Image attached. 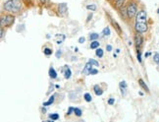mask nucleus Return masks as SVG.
Returning <instances> with one entry per match:
<instances>
[{
    "mask_svg": "<svg viewBox=\"0 0 159 122\" xmlns=\"http://www.w3.org/2000/svg\"><path fill=\"white\" fill-rule=\"evenodd\" d=\"M40 2H41L42 4H45V2H46V0H40Z\"/></svg>",
    "mask_w": 159,
    "mask_h": 122,
    "instance_id": "39",
    "label": "nucleus"
},
{
    "mask_svg": "<svg viewBox=\"0 0 159 122\" xmlns=\"http://www.w3.org/2000/svg\"><path fill=\"white\" fill-rule=\"evenodd\" d=\"M43 52L45 55H51L52 54V49L49 47H44V49H43Z\"/></svg>",
    "mask_w": 159,
    "mask_h": 122,
    "instance_id": "24",
    "label": "nucleus"
},
{
    "mask_svg": "<svg viewBox=\"0 0 159 122\" xmlns=\"http://www.w3.org/2000/svg\"><path fill=\"white\" fill-rule=\"evenodd\" d=\"M134 30H136L137 33H140V34H143L146 33L148 30V26L146 23H137L136 22V25H134Z\"/></svg>",
    "mask_w": 159,
    "mask_h": 122,
    "instance_id": "4",
    "label": "nucleus"
},
{
    "mask_svg": "<svg viewBox=\"0 0 159 122\" xmlns=\"http://www.w3.org/2000/svg\"><path fill=\"white\" fill-rule=\"evenodd\" d=\"M65 78L66 79H70L71 78V75H72V72H71V69L70 68H67L66 70H65Z\"/></svg>",
    "mask_w": 159,
    "mask_h": 122,
    "instance_id": "19",
    "label": "nucleus"
},
{
    "mask_svg": "<svg viewBox=\"0 0 159 122\" xmlns=\"http://www.w3.org/2000/svg\"><path fill=\"white\" fill-rule=\"evenodd\" d=\"M93 91H94V93H95L96 96H101L103 94V91L99 87V85H95V86L93 87Z\"/></svg>",
    "mask_w": 159,
    "mask_h": 122,
    "instance_id": "11",
    "label": "nucleus"
},
{
    "mask_svg": "<svg viewBox=\"0 0 159 122\" xmlns=\"http://www.w3.org/2000/svg\"><path fill=\"white\" fill-rule=\"evenodd\" d=\"M114 102H115V99H110V100L108 101V103H109L110 106L114 105Z\"/></svg>",
    "mask_w": 159,
    "mask_h": 122,
    "instance_id": "31",
    "label": "nucleus"
},
{
    "mask_svg": "<svg viewBox=\"0 0 159 122\" xmlns=\"http://www.w3.org/2000/svg\"><path fill=\"white\" fill-rule=\"evenodd\" d=\"M84 101H85L90 102V101H91V100H93V97H91L90 94L87 93V94H84Z\"/></svg>",
    "mask_w": 159,
    "mask_h": 122,
    "instance_id": "18",
    "label": "nucleus"
},
{
    "mask_svg": "<svg viewBox=\"0 0 159 122\" xmlns=\"http://www.w3.org/2000/svg\"><path fill=\"white\" fill-rule=\"evenodd\" d=\"M125 1L126 0H115V6L117 8L123 7V5L125 4Z\"/></svg>",
    "mask_w": 159,
    "mask_h": 122,
    "instance_id": "16",
    "label": "nucleus"
},
{
    "mask_svg": "<svg viewBox=\"0 0 159 122\" xmlns=\"http://www.w3.org/2000/svg\"><path fill=\"white\" fill-rule=\"evenodd\" d=\"M102 34L104 35H110V34H111V32H110V29L108 28V27H106V28H104V30H103V32H102Z\"/></svg>",
    "mask_w": 159,
    "mask_h": 122,
    "instance_id": "26",
    "label": "nucleus"
},
{
    "mask_svg": "<svg viewBox=\"0 0 159 122\" xmlns=\"http://www.w3.org/2000/svg\"><path fill=\"white\" fill-rule=\"evenodd\" d=\"M150 55V52H148V53H145V57H148V56H149Z\"/></svg>",
    "mask_w": 159,
    "mask_h": 122,
    "instance_id": "40",
    "label": "nucleus"
},
{
    "mask_svg": "<svg viewBox=\"0 0 159 122\" xmlns=\"http://www.w3.org/2000/svg\"><path fill=\"white\" fill-rule=\"evenodd\" d=\"M106 50L107 51H111L112 50V46L111 45H106Z\"/></svg>",
    "mask_w": 159,
    "mask_h": 122,
    "instance_id": "37",
    "label": "nucleus"
},
{
    "mask_svg": "<svg viewBox=\"0 0 159 122\" xmlns=\"http://www.w3.org/2000/svg\"><path fill=\"white\" fill-rule=\"evenodd\" d=\"M93 18V13H90L89 16H88V18H87V23H89V21H90V19Z\"/></svg>",
    "mask_w": 159,
    "mask_h": 122,
    "instance_id": "33",
    "label": "nucleus"
},
{
    "mask_svg": "<svg viewBox=\"0 0 159 122\" xmlns=\"http://www.w3.org/2000/svg\"><path fill=\"white\" fill-rule=\"evenodd\" d=\"M153 59H154V61L155 62L159 65V53H155L154 54V57H153Z\"/></svg>",
    "mask_w": 159,
    "mask_h": 122,
    "instance_id": "27",
    "label": "nucleus"
},
{
    "mask_svg": "<svg viewBox=\"0 0 159 122\" xmlns=\"http://www.w3.org/2000/svg\"><path fill=\"white\" fill-rule=\"evenodd\" d=\"M111 23H112V25L114 26V28L116 29V30H117V33L119 35H121L122 34V30H121V27L119 26V24L117 22H115L114 20H111Z\"/></svg>",
    "mask_w": 159,
    "mask_h": 122,
    "instance_id": "13",
    "label": "nucleus"
},
{
    "mask_svg": "<svg viewBox=\"0 0 159 122\" xmlns=\"http://www.w3.org/2000/svg\"><path fill=\"white\" fill-rule=\"evenodd\" d=\"M119 88H120V90H121V94H122V96H125V95H126V92H127V84H126V82H125V81L120 82V84H119Z\"/></svg>",
    "mask_w": 159,
    "mask_h": 122,
    "instance_id": "9",
    "label": "nucleus"
},
{
    "mask_svg": "<svg viewBox=\"0 0 159 122\" xmlns=\"http://www.w3.org/2000/svg\"><path fill=\"white\" fill-rule=\"evenodd\" d=\"M0 36H1V39L4 38V28L3 27H1V35Z\"/></svg>",
    "mask_w": 159,
    "mask_h": 122,
    "instance_id": "36",
    "label": "nucleus"
},
{
    "mask_svg": "<svg viewBox=\"0 0 159 122\" xmlns=\"http://www.w3.org/2000/svg\"><path fill=\"white\" fill-rule=\"evenodd\" d=\"M61 54H62L61 50H58V51L56 52V57H57V58H60V57H61Z\"/></svg>",
    "mask_w": 159,
    "mask_h": 122,
    "instance_id": "34",
    "label": "nucleus"
},
{
    "mask_svg": "<svg viewBox=\"0 0 159 122\" xmlns=\"http://www.w3.org/2000/svg\"><path fill=\"white\" fill-rule=\"evenodd\" d=\"M87 9L91 10V11H95L96 10V5L95 4H89V5H87Z\"/></svg>",
    "mask_w": 159,
    "mask_h": 122,
    "instance_id": "25",
    "label": "nucleus"
},
{
    "mask_svg": "<svg viewBox=\"0 0 159 122\" xmlns=\"http://www.w3.org/2000/svg\"><path fill=\"white\" fill-rule=\"evenodd\" d=\"M109 1H110V0H109Z\"/></svg>",
    "mask_w": 159,
    "mask_h": 122,
    "instance_id": "42",
    "label": "nucleus"
},
{
    "mask_svg": "<svg viewBox=\"0 0 159 122\" xmlns=\"http://www.w3.org/2000/svg\"><path fill=\"white\" fill-rule=\"evenodd\" d=\"M23 1L25 2V3H26L27 5H29V4L30 3V0H23Z\"/></svg>",
    "mask_w": 159,
    "mask_h": 122,
    "instance_id": "38",
    "label": "nucleus"
},
{
    "mask_svg": "<svg viewBox=\"0 0 159 122\" xmlns=\"http://www.w3.org/2000/svg\"><path fill=\"white\" fill-rule=\"evenodd\" d=\"M58 12L61 16H64L68 12V6L66 3H60L58 5Z\"/></svg>",
    "mask_w": 159,
    "mask_h": 122,
    "instance_id": "7",
    "label": "nucleus"
},
{
    "mask_svg": "<svg viewBox=\"0 0 159 122\" xmlns=\"http://www.w3.org/2000/svg\"><path fill=\"white\" fill-rule=\"evenodd\" d=\"M148 20V14L144 10H140L138 12V14L136 16V22L137 23H146Z\"/></svg>",
    "mask_w": 159,
    "mask_h": 122,
    "instance_id": "6",
    "label": "nucleus"
},
{
    "mask_svg": "<svg viewBox=\"0 0 159 122\" xmlns=\"http://www.w3.org/2000/svg\"><path fill=\"white\" fill-rule=\"evenodd\" d=\"M54 101H55V96L53 95V96H51L49 97V101L43 103V106H51L52 103L54 102Z\"/></svg>",
    "mask_w": 159,
    "mask_h": 122,
    "instance_id": "14",
    "label": "nucleus"
},
{
    "mask_svg": "<svg viewBox=\"0 0 159 122\" xmlns=\"http://www.w3.org/2000/svg\"><path fill=\"white\" fill-rule=\"evenodd\" d=\"M126 7H127V12H128V17H129L130 19L137 16V14H138V4L136 2L130 1Z\"/></svg>",
    "mask_w": 159,
    "mask_h": 122,
    "instance_id": "2",
    "label": "nucleus"
},
{
    "mask_svg": "<svg viewBox=\"0 0 159 122\" xmlns=\"http://www.w3.org/2000/svg\"><path fill=\"white\" fill-rule=\"evenodd\" d=\"M91 70H93V64H91V63L89 62H89H88L87 64H85L84 69L83 73H84V74H85V75H89Z\"/></svg>",
    "mask_w": 159,
    "mask_h": 122,
    "instance_id": "8",
    "label": "nucleus"
},
{
    "mask_svg": "<svg viewBox=\"0 0 159 122\" xmlns=\"http://www.w3.org/2000/svg\"><path fill=\"white\" fill-rule=\"evenodd\" d=\"M98 38H99V35H98V34H96V33H93V34H91V35H89L90 40H96Z\"/></svg>",
    "mask_w": 159,
    "mask_h": 122,
    "instance_id": "23",
    "label": "nucleus"
},
{
    "mask_svg": "<svg viewBox=\"0 0 159 122\" xmlns=\"http://www.w3.org/2000/svg\"><path fill=\"white\" fill-rule=\"evenodd\" d=\"M143 44V36L140 33H137L136 35H134V45H136V47H137V51L140 50Z\"/></svg>",
    "mask_w": 159,
    "mask_h": 122,
    "instance_id": "5",
    "label": "nucleus"
},
{
    "mask_svg": "<svg viewBox=\"0 0 159 122\" xmlns=\"http://www.w3.org/2000/svg\"><path fill=\"white\" fill-rule=\"evenodd\" d=\"M95 54H96V56H98L99 58H101V57H103V50L101 49V48H96Z\"/></svg>",
    "mask_w": 159,
    "mask_h": 122,
    "instance_id": "20",
    "label": "nucleus"
},
{
    "mask_svg": "<svg viewBox=\"0 0 159 122\" xmlns=\"http://www.w3.org/2000/svg\"><path fill=\"white\" fill-rule=\"evenodd\" d=\"M121 16L124 18V19H127L128 17V12H127V7H123L121 9Z\"/></svg>",
    "mask_w": 159,
    "mask_h": 122,
    "instance_id": "17",
    "label": "nucleus"
},
{
    "mask_svg": "<svg viewBox=\"0 0 159 122\" xmlns=\"http://www.w3.org/2000/svg\"><path fill=\"white\" fill-rule=\"evenodd\" d=\"M48 74H49L50 78H52V79H56L57 78V73H56V71H55V69L53 68V67H50V68H49Z\"/></svg>",
    "mask_w": 159,
    "mask_h": 122,
    "instance_id": "12",
    "label": "nucleus"
},
{
    "mask_svg": "<svg viewBox=\"0 0 159 122\" xmlns=\"http://www.w3.org/2000/svg\"><path fill=\"white\" fill-rule=\"evenodd\" d=\"M139 86L146 92V93H149V89L148 86H146V84L144 83V81L143 80V79H139Z\"/></svg>",
    "mask_w": 159,
    "mask_h": 122,
    "instance_id": "10",
    "label": "nucleus"
},
{
    "mask_svg": "<svg viewBox=\"0 0 159 122\" xmlns=\"http://www.w3.org/2000/svg\"><path fill=\"white\" fill-rule=\"evenodd\" d=\"M74 113H75L76 116H78V117H81L82 114H83L82 110L80 108H74Z\"/></svg>",
    "mask_w": 159,
    "mask_h": 122,
    "instance_id": "22",
    "label": "nucleus"
},
{
    "mask_svg": "<svg viewBox=\"0 0 159 122\" xmlns=\"http://www.w3.org/2000/svg\"><path fill=\"white\" fill-rule=\"evenodd\" d=\"M49 119H51V120H58L59 119V114L58 113H51V114H49Z\"/></svg>",
    "mask_w": 159,
    "mask_h": 122,
    "instance_id": "21",
    "label": "nucleus"
},
{
    "mask_svg": "<svg viewBox=\"0 0 159 122\" xmlns=\"http://www.w3.org/2000/svg\"><path fill=\"white\" fill-rule=\"evenodd\" d=\"M15 22V16L13 15H5L1 17V27H10Z\"/></svg>",
    "mask_w": 159,
    "mask_h": 122,
    "instance_id": "3",
    "label": "nucleus"
},
{
    "mask_svg": "<svg viewBox=\"0 0 159 122\" xmlns=\"http://www.w3.org/2000/svg\"><path fill=\"white\" fill-rule=\"evenodd\" d=\"M84 40H85V39L84 38V36H82V38H80V39H79V42H80V44H84Z\"/></svg>",
    "mask_w": 159,
    "mask_h": 122,
    "instance_id": "32",
    "label": "nucleus"
},
{
    "mask_svg": "<svg viewBox=\"0 0 159 122\" xmlns=\"http://www.w3.org/2000/svg\"><path fill=\"white\" fill-rule=\"evenodd\" d=\"M157 13H158V14H159V9H158V10H157Z\"/></svg>",
    "mask_w": 159,
    "mask_h": 122,
    "instance_id": "41",
    "label": "nucleus"
},
{
    "mask_svg": "<svg viewBox=\"0 0 159 122\" xmlns=\"http://www.w3.org/2000/svg\"><path fill=\"white\" fill-rule=\"evenodd\" d=\"M89 62L93 65H94V66H99V63L97 62L96 60H94V59H89Z\"/></svg>",
    "mask_w": 159,
    "mask_h": 122,
    "instance_id": "28",
    "label": "nucleus"
},
{
    "mask_svg": "<svg viewBox=\"0 0 159 122\" xmlns=\"http://www.w3.org/2000/svg\"><path fill=\"white\" fill-rule=\"evenodd\" d=\"M138 59L139 62H142V53H140V50H138Z\"/></svg>",
    "mask_w": 159,
    "mask_h": 122,
    "instance_id": "29",
    "label": "nucleus"
},
{
    "mask_svg": "<svg viewBox=\"0 0 159 122\" xmlns=\"http://www.w3.org/2000/svg\"><path fill=\"white\" fill-rule=\"evenodd\" d=\"M98 73V71H97L96 69H93L90 71V75H95V74H97Z\"/></svg>",
    "mask_w": 159,
    "mask_h": 122,
    "instance_id": "30",
    "label": "nucleus"
},
{
    "mask_svg": "<svg viewBox=\"0 0 159 122\" xmlns=\"http://www.w3.org/2000/svg\"><path fill=\"white\" fill-rule=\"evenodd\" d=\"M4 9L11 13H18L22 9L21 0H8L4 3Z\"/></svg>",
    "mask_w": 159,
    "mask_h": 122,
    "instance_id": "1",
    "label": "nucleus"
},
{
    "mask_svg": "<svg viewBox=\"0 0 159 122\" xmlns=\"http://www.w3.org/2000/svg\"><path fill=\"white\" fill-rule=\"evenodd\" d=\"M73 111H74V108H73V107H70V108H69V110H68V113H67V114L70 115V114H72Z\"/></svg>",
    "mask_w": 159,
    "mask_h": 122,
    "instance_id": "35",
    "label": "nucleus"
},
{
    "mask_svg": "<svg viewBox=\"0 0 159 122\" xmlns=\"http://www.w3.org/2000/svg\"><path fill=\"white\" fill-rule=\"evenodd\" d=\"M99 45L100 44L97 40H93V41H91V44H90V48H91V49H96V48L99 47Z\"/></svg>",
    "mask_w": 159,
    "mask_h": 122,
    "instance_id": "15",
    "label": "nucleus"
}]
</instances>
